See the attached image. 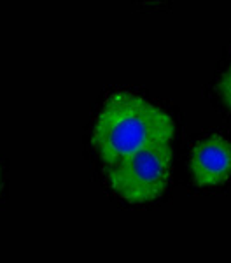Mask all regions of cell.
Masks as SVG:
<instances>
[{
    "instance_id": "6da1fadb",
    "label": "cell",
    "mask_w": 231,
    "mask_h": 263,
    "mask_svg": "<svg viewBox=\"0 0 231 263\" xmlns=\"http://www.w3.org/2000/svg\"><path fill=\"white\" fill-rule=\"evenodd\" d=\"M175 121L165 109L142 95L117 90L96 114L91 142L105 165L158 144H170Z\"/></svg>"
},
{
    "instance_id": "7a4b0ae2",
    "label": "cell",
    "mask_w": 231,
    "mask_h": 263,
    "mask_svg": "<svg viewBox=\"0 0 231 263\" xmlns=\"http://www.w3.org/2000/svg\"><path fill=\"white\" fill-rule=\"evenodd\" d=\"M170 174V144L145 147L105 168L111 190L130 203H147L159 198L168 188Z\"/></svg>"
},
{
    "instance_id": "3957f363",
    "label": "cell",
    "mask_w": 231,
    "mask_h": 263,
    "mask_svg": "<svg viewBox=\"0 0 231 263\" xmlns=\"http://www.w3.org/2000/svg\"><path fill=\"white\" fill-rule=\"evenodd\" d=\"M191 179L200 188H216L231 179V139L212 134L200 139L189 153Z\"/></svg>"
},
{
    "instance_id": "277c9868",
    "label": "cell",
    "mask_w": 231,
    "mask_h": 263,
    "mask_svg": "<svg viewBox=\"0 0 231 263\" xmlns=\"http://www.w3.org/2000/svg\"><path fill=\"white\" fill-rule=\"evenodd\" d=\"M216 91H217V95L221 97L222 104L231 111V63H229V67L224 69V72L221 74V78L217 79Z\"/></svg>"
},
{
    "instance_id": "5b68a950",
    "label": "cell",
    "mask_w": 231,
    "mask_h": 263,
    "mask_svg": "<svg viewBox=\"0 0 231 263\" xmlns=\"http://www.w3.org/2000/svg\"><path fill=\"white\" fill-rule=\"evenodd\" d=\"M0 186H2V172H0Z\"/></svg>"
}]
</instances>
